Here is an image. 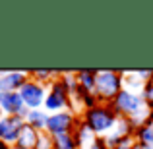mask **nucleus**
Listing matches in <instances>:
<instances>
[{"label":"nucleus","mask_w":153,"mask_h":149,"mask_svg":"<svg viewBox=\"0 0 153 149\" xmlns=\"http://www.w3.org/2000/svg\"><path fill=\"white\" fill-rule=\"evenodd\" d=\"M124 89V78L118 72L112 70H101L97 72V79H95V91L93 95L97 101H114V97Z\"/></svg>","instance_id":"obj_2"},{"label":"nucleus","mask_w":153,"mask_h":149,"mask_svg":"<svg viewBox=\"0 0 153 149\" xmlns=\"http://www.w3.org/2000/svg\"><path fill=\"white\" fill-rule=\"evenodd\" d=\"M47 122H49V114H47L45 110H39V108L29 110V112H27V116H25V124H27V126H31L33 130H37L39 134L47 132Z\"/></svg>","instance_id":"obj_11"},{"label":"nucleus","mask_w":153,"mask_h":149,"mask_svg":"<svg viewBox=\"0 0 153 149\" xmlns=\"http://www.w3.org/2000/svg\"><path fill=\"white\" fill-rule=\"evenodd\" d=\"M134 134L138 138V143L143 149H153V124H146V126L138 128Z\"/></svg>","instance_id":"obj_13"},{"label":"nucleus","mask_w":153,"mask_h":149,"mask_svg":"<svg viewBox=\"0 0 153 149\" xmlns=\"http://www.w3.org/2000/svg\"><path fill=\"white\" fill-rule=\"evenodd\" d=\"M27 83V72H4L0 74V91H19Z\"/></svg>","instance_id":"obj_9"},{"label":"nucleus","mask_w":153,"mask_h":149,"mask_svg":"<svg viewBox=\"0 0 153 149\" xmlns=\"http://www.w3.org/2000/svg\"><path fill=\"white\" fill-rule=\"evenodd\" d=\"M85 149H111L107 145V142H105V138H95L93 142L89 143V145H87Z\"/></svg>","instance_id":"obj_17"},{"label":"nucleus","mask_w":153,"mask_h":149,"mask_svg":"<svg viewBox=\"0 0 153 149\" xmlns=\"http://www.w3.org/2000/svg\"><path fill=\"white\" fill-rule=\"evenodd\" d=\"M116 149H143V147L140 145L138 142H132L130 145H120V147H116Z\"/></svg>","instance_id":"obj_18"},{"label":"nucleus","mask_w":153,"mask_h":149,"mask_svg":"<svg viewBox=\"0 0 153 149\" xmlns=\"http://www.w3.org/2000/svg\"><path fill=\"white\" fill-rule=\"evenodd\" d=\"M43 107H45L47 110H52V114H54V112H60L66 107H70V91L64 85L62 79H52L51 82V89H49V93H47V99H45V105H43Z\"/></svg>","instance_id":"obj_4"},{"label":"nucleus","mask_w":153,"mask_h":149,"mask_svg":"<svg viewBox=\"0 0 153 149\" xmlns=\"http://www.w3.org/2000/svg\"><path fill=\"white\" fill-rule=\"evenodd\" d=\"M2 116H4V112H2V108H0V118H2Z\"/></svg>","instance_id":"obj_20"},{"label":"nucleus","mask_w":153,"mask_h":149,"mask_svg":"<svg viewBox=\"0 0 153 149\" xmlns=\"http://www.w3.org/2000/svg\"><path fill=\"white\" fill-rule=\"evenodd\" d=\"M0 149H12V145H10V143H6L4 139H0Z\"/></svg>","instance_id":"obj_19"},{"label":"nucleus","mask_w":153,"mask_h":149,"mask_svg":"<svg viewBox=\"0 0 153 149\" xmlns=\"http://www.w3.org/2000/svg\"><path fill=\"white\" fill-rule=\"evenodd\" d=\"M143 99H146L147 107L153 110V79H149V82L143 85Z\"/></svg>","instance_id":"obj_16"},{"label":"nucleus","mask_w":153,"mask_h":149,"mask_svg":"<svg viewBox=\"0 0 153 149\" xmlns=\"http://www.w3.org/2000/svg\"><path fill=\"white\" fill-rule=\"evenodd\" d=\"M58 74H60L58 70H35V72H31V76L37 78V82L43 83V85H45L47 82H51L52 76H58Z\"/></svg>","instance_id":"obj_15"},{"label":"nucleus","mask_w":153,"mask_h":149,"mask_svg":"<svg viewBox=\"0 0 153 149\" xmlns=\"http://www.w3.org/2000/svg\"><path fill=\"white\" fill-rule=\"evenodd\" d=\"M39 138H41V134L25 124L22 134H19V138H18V142H16V147H19V149H37Z\"/></svg>","instance_id":"obj_10"},{"label":"nucleus","mask_w":153,"mask_h":149,"mask_svg":"<svg viewBox=\"0 0 153 149\" xmlns=\"http://www.w3.org/2000/svg\"><path fill=\"white\" fill-rule=\"evenodd\" d=\"M0 108H2L4 116H22V118H25L27 112H29L19 91H0Z\"/></svg>","instance_id":"obj_7"},{"label":"nucleus","mask_w":153,"mask_h":149,"mask_svg":"<svg viewBox=\"0 0 153 149\" xmlns=\"http://www.w3.org/2000/svg\"><path fill=\"white\" fill-rule=\"evenodd\" d=\"M23 126H25V118L22 116H2L0 118V139H4L10 145H16Z\"/></svg>","instance_id":"obj_8"},{"label":"nucleus","mask_w":153,"mask_h":149,"mask_svg":"<svg viewBox=\"0 0 153 149\" xmlns=\"http://www.w3.org/2000/svg\"><path fill=\"white\" fill-rule=\"evenodd\" d=\"M112 108L116 114H122V118H132V116L140 114L142 110L147 108V103L143 99V95L134 93V91L124 87L112 101Z\"/></svg>","instance_id":"obj_3"},{"label":"nucleus","mask_w":153,"mask_h":149,"mask_svg":"<svg viewBox=\"0 0 153 149\" xmlns=\"http://www.w3.org/2000/svg\"><path fill=\"white\" fill-rule=\"evenodd\" d=\"M19 95H22L23 103L29 110H35V108L43 107L47 99V89L43 83H39L37 79H27V83L19 89Z\"/></svg>","instance_id":"obj_6"},{"label":"nucleus","mask_w":153,"mask_h":149,"mask_svg":"<svg viewBox=\"0 0 153 149\" xmlns=\"http://www.w3.org/2000/svg\"><path fill=\"white\" fill-rule=\"evenodd\" d=\"M76 130V116L70 110H60L54 114H49L47 122V134L49 136H60V134H74Z\"/></svg>","instance_id":"obj_5"},{"label":"nucleus","mask_w":153,"mask_h":149,"mask_svg":"<svg viewBox=\"0 0 153 149\" xmlns=\"http://www.w3.org/2000/svg\"><path fill=\"white\" fill-rule=\"evenodd\" d=\"M52 149H78L74 134H60L52 138Z\"/></svg>","instance_id":"obj_14"},{"label":"nucleus","mask_w":153,"mask_h":149,"mask_svg":"<svg viewBox=\"0 0 153 149\" xmlns=\"http://www.w3.org/2000/svg\"><path fill=\"white\" fill-rule=\"evenodd\" d=\"M12 149H19V147H16V145H12Z\"/></svg>","instance_id":"obj_21"},{"label":"nucleus","mask_w":153,"mask_h":149,"mask_svg":"<svg viewBox=\"0 0 153 149\" xmlns=\"http://www.w3.org/2000/svg\"><path fill=\"white\" fill-rule=\"evenodd\" d=\"M116 122H118V114L114 112V108L107 105H95L93 108H87L83 112V124L95 136H108L114 130Z\"/></svg>","instance_id":"obj_1"},{"label":"nucleus","mask_w":153,"mask_h":149,"mask_svg":"<svg viewBox=\"0 0 153 149\" xmlns=\"http://www.w3.org/2000/svg\"><path fill=\"white\" fill-rule=\"evenodd\" d=\"M76 79H78L79 87H82L85 93H93L95 91L97 72H93V70H79V72H76Z\"/></svg>","instance_id":"obj_12"}]
</instances>
